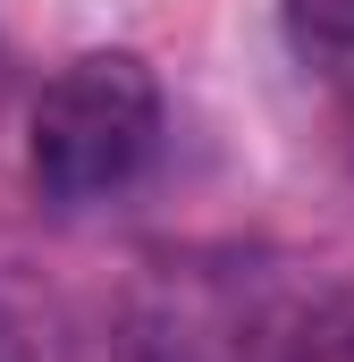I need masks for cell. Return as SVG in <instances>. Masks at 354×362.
<instances>
[{"label": "cell", "mask_w": 354, "mask_h": 362, "mask_svg": "<svg viewBox=\"0 0 354 362\" xmlns=\"http://www.w3.org/2000/svg\"><path fill=\"white\" fill-rule=\"evenodd\" d=\"M152 152H161V85L135 51L68 59L42 85L34 127H25V169L42 185V202H59V211L127 194L152 169Z\"/></svg>", "instance_id": "6da1fadb"}, {"label": "cell", "mask_w": 354, "mask_h": 362, "mask_svg": "<svg viewBox=\"0 0 354 362\" xmlns=\"http://www.w3.org/2000/svg\"><path fill=\"white\" fill-rule=\"evenodd\" d=\"M144 362H287V320L236 278H185L144 320Z\"/></svg>", "instance_id": "7a4b0ae2"}, {"label": "cell", "mask_w": 354, "mask_h": 362, "mask_svg": "<svg viewBox=\"0 0 354 362\" xmlns=\"http://www.w3.org/2000/svg\"><path fill=\"white\" fill-rule=\"evenodd\" d=\"M295 34L321 42V51H354V0H287Z\"/></svg>", "instance_id": "3957f363"}]
</instances>
